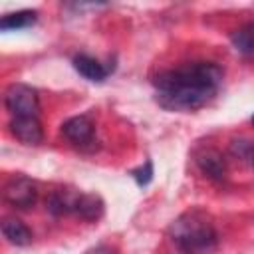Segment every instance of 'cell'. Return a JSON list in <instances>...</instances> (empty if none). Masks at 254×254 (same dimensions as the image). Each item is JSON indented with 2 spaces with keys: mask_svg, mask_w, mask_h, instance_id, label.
<instances>
[{
  "mask_svg": "<svg viewBox=\"0 0 254 254\" xmlns=\"http://www.w3.org/2000/svg\"><path fill=\"white\" fill-rule=\"evenodd\" d=\"M230 155L246 163L250 169H254V141L252 139H234L230 143Z\"/></svg>",
  "mask_w": 254,
  "mask_h": 254,
  "instance_id": "cell-14",
  "label": "cell"
},
{
  "mask_svg": "<svg viewBox=\"0 0 254 254\" xmlns=\"http://www.w3.org/2000/svg\"><path fill=\"white\" fill-rule=\"evenodd\" d=\"M222 79V67L212 62L183 64L155 77V99L169 111H196L218 95Z\"/></svg>",
  "mask_w": 254,
  "mask_h": 254,
  "instance_id": "cell-1",
  "label": "cell"
},
{
  "mask_svg": "<svg viewBox=\"0 0 254 254\" xmlns=\"http://www.w3.org/2000/svg\"><path fill=\"white\" fill-rule=\"evenodd\" d=\"M171 242L183 254H210L218 246L212 216L202 208H190L177 216L169 228Z\"/></svg>",
  "mask_w": 254,
  "mask_h": 254,
  "instance_id": "cell-2",
  "label": "cell"
},
{
  "mask_svg": "<svg viewBox=\"0 0 254 254\" xmlns=\"http://www.w3.org/2000/svg\"><path fill=\"white\" fill-rule=\"evenodd\" d=\"M131 175L135 177V181L141 185V187H145L149 181H151V177H153V167H151V163L147 161L145 163V167H141V169H135V171H131Z\"/></svg>",
  "mask_w": 254,
  "mask_h": 254,
  "instance_id": "cell-15",
  "label": "cell"
},
{
  "mask_svg": "<svg viewBox=\"0 0 254 254\" xmlns=\"http://www.w3.org/2000/svg\"><path fill=\"white\" fill-rule=\"evenodd\" d=\"M73 67L79 75H83L89 81H103L109 75V69L87 54H77L73 58Z\"/></svg>",
  "mask_w": 254,
  "mask_h": 254,
  "instance_id": "cell-9",
  "label": "cell"
},
{
  "mask_svg": "<svg viewBox=\"0 0 254 254\" xmlns=\"http://www.w3.org/2000/svg\"><path fill=\"white\" fill-rule=\"evenodd\" d=\"M2 232H4V236L8 238V242H12V244H16V246H26V244L32 242V232H30V228H28L22 220H18V218H6V220L2 222Z\"/></svg>",
  "mask_w": 254,
  "mask_h": 254,
  "instance_id": "cell-11",
  "label": "cell"
},
{
  "mask_svg": "<svg viewBox=\"0 0 254 254\" xmlns=\"http://www.w3.org/2000/svg\"><path fill=\"white\" fill-rule=\"evenodd\" d=\"M101 216H103V200H101L97 194H87V192H83L77 218L87 220V222H95V220H99Z\"/></svg>",
  "mask_w": 254,
  "mask_h": 254,
  "instance_id": "cell-13",
  "label": "cell"
},
{
  "mask_svg": "<svg viewBox=\"0 0 254 254\" xmlns=\"http://www.w3.org/2000/svg\"><path fill=\"white\" fill-rule=\"evenodd\" d=\"M36 20H38L36 10H20V12L6 14L0 20V28L2 30H22V28H28V26L36 24Z\"/></svg>",
  "mask_w": 254,
  "mask_h": 254,
  "instance_id": "cell-12",
  "label": "cell"
},
{
  "mask_svg": "<svg viewBox=\"0 0 254 254\" xmlns=\"http://www.w3.org/2000/svg\"><path fill=\"white\" fill-rule=\"evenodd\" d=\"M87 254H113V250H111L109 246H105V244H99V246L91 248Z\"/></svg>",
  "mask_w": 254,
  "mask_h": 254,
  "instance_id": "cell-16",
  "label": "cell"
},
{
  "mask_svg": "<svg viewBox=\"0 0 254 254\" xmlns=\"http://www.w3.org/2000/svg\"><path fill=\"white\" fill-rule=\"evenodd\" d=\"M83 192L73 190V189H56L50 192L46 198V208L54 216H77L79 206H81Z\"/></svg>",
  "mask_w": 254,
  "mask_h": 254,
  "instance_id": "cell-6",
  "label": "cell"
},
{
  "mask_svg": "<svg viewBox=\"0 0 254 254\" xmlns=\"http://www.w3.org/2000/svg\"><path fill=\"white\" fill-rule=\"evenodd\" d=\"M62 135L79 151H95L97 141H95V125L87 115H75L64 121L62 125Z\"/></svg>",
  "mask_w": 254,
  "mask_h": 254,
  "instance_id": "cell-4",
  "label": "cell"
},
{
  "mask_svg": "<svg viewBox=\"0 0 254 254\" xmlns=\"http://www.w3.org/2000/svg\"><path fill=\"white\" fill-rule=\"evenodd\" d=\"M252 123H254V115H252Z\"/></svg>",
  "mask_w": 254,
  "mask_h": 254,
  "instance_id": "cell-17",
  "label": "cell"
},
{
  "mask_svg": "<svg viewBox=\"0 0 254 254\" xmlns=\"http://www.w3.org/2000/svg\"><path fill=\"white\" fill-rule=\"evenodd\" d=\"M4 105L12 117H40L38 91L26 83H12L4 93Z\"/></svg>",
  "mask_w": 254,
  "mask_h": 254,
  "instance_id": "cell-3",
  "label": "cell"
},
{
  "mask_svg": "<svg viewBox=\"0 0 254 254\" xmlns=\"http://www.w3.org/2000/svg\"><path fill=\"white\" fill-rule=\"evenodd\" d=\"M198 169L212 181H224L226 179V161L216 149H200L194 157Z\"/></svg>",
  "mask_w": 254,
  "mask_h": 254,
  "instance_id": "cell-8",
  "label": "cell"
},
{
  "mask_svg": "<svg viewBox=\"0 0 254 254\" xmlns=\"http://www.w3.org/2000/svg\"><path fill=\"white\" fill-rule=\"evenodd\" d=\"M230 40L238 54L246 58H254V22H246L244 26L234 30Z\"/></svg>",
  "mask_w": 254,
  "mask_h": 254,
  "instance_id": "cell-10",
  "label": "cell"
},
{
  "mask_svg": "<svg viewBox=\"0 0 254 254\" xmlns=\"http://www.w3.org/2000/svg\"><path fill=\"white\" fill-rule=\"evenodd\" d=\"M36 198H38V185L24 175H16L4 185V200L14 208H30L34 206Z\"/></svg>",
  "mask_w": 254,
  "mask_h": 254,
  "instance_id": "cell-5",
  "label": "cell"
},
{
  "mask_svg": "<svg viewBox=\"0 0 254 254\" xmlns=\"http://www.w3.org/2000/svg\"><path fill=\"white\" fill-rule=\"evenodd\" d=\"M8 129L24 145H40L44 141V129L40 117H12Z\"/></svg>",
  "mask_w": 254,
  "mask_h": 254,
  "instance_id": "cell-7",
  "label": "cell"
}]
</instances>
